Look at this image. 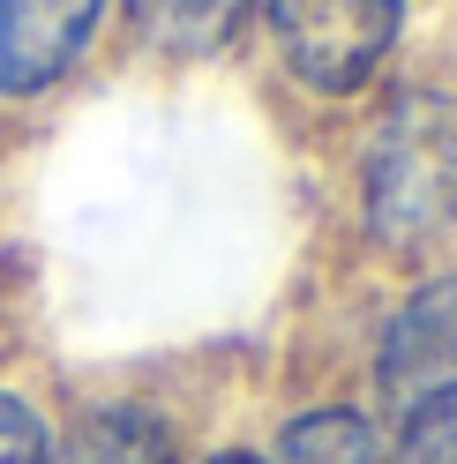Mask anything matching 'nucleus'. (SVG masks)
Returning <instances> with one entry per match:
<instances>
[{"instance_id": "nucleus-1", "label": "nucleus", "mask_w": 457, "mask_h": 464, "mask_svg": "<svg viewBox=\"0 0 457 464\" xmlns=\"http://www.w3.org/2000/svg\"><path fill=\"white\" fill-rule=\"evenodd\" d=\"M360 210L383 255H420L457 225V98L413 91L383 112L360 165Z\"/></svg>"}, {"instance_id": "nucleus-2", "label": "nucleus", "mask_w": 457, "mask_h": 464, "mask_svg": "<svg viewBox=\"0 0 457 464\" xmlns=\"http://www.w3.org/2000/svg\"><path fill=\"white\" fill-rule=\"evenodd\" d=\"M270 38L307 91L345 98L390 61L405 0H263Z\"/></svg>"}, {"instance_id": "nucleus-3", "label": "nucleus", "mask_w": 457, "mask_h": 464, "mask_svg": "<svg viewBox=\"0 0 457 464\" xmlns=\"http://www.w3.org/2000/svg\"><path fill=\"white\" fill-rule=\"evenodd\" d=\"M105 0H0V91H45L61 82L83 38L98 31Z\"/></svg>"}, {"instance_id": "nucleus-4", "label": "nucleus", "mask_w": 457, "mask_h": 464, "mask_svg": "<svg viewBox=\"0 0 457 464\" xmlns=\"http://www.w3.org/2000/svg\"><path fill=\"white\" fill-rule=\"evenodd\" d=\"M375 382L390 397H427L457 382V277H435L397 307V323L383 330V360H375Z\"/></svg>"}, {"instance_id": "nucleus-5", "label": "nucleus", "mask_w": 457, "mask_h": 464, "mask_svg": "<svg viewBox=\"0 0 457 464\" xmlns=\"http://www.w3.org/2000/svg\"><path fill=\"white\" fill-rule=\"evenodd\" d=\"M45 464H173V434L142 404H105V412H83L68 442L45 450Z\"/></svg>"}, {"instance_id": "nucleus-6", "label": "nucleus", "mask_w": 457, "mask_h": 464, "mask_svg": "<svg viewBox=\"0 0 457 464\" xmlns=\"http://www.w3.org/2000/svg\"><path fill=\"white\" fill-rule=\"evenodd\" d=\"M248 8L255 0H135V23H142V38H151L158 53L195 61V53H218L225 38H233Z\"/></svg>"}, {"instance_id": "nucleus-7", "label": "nucleus", "mask_w": 457, "mask_h": 464, "mask_svg": "<svg viewBox=\"0 0 457 464\" xmlns=\"http://www.w3.org/2000/svg\"><path fill=\"white\" fill-rule=\"evenodd\" d=\"M277 464H383L375 457V427L360 412H307L277 434Z\"/></svg>"}, {"instance_id": "nucleus-8", "label": "nucleus", "mask_w": 457, "mask_h": 464, "mask_svg": "<svg viewBox=\"0 0 457 464\" xmlns=\"http://www.w3.org/2000/svg\"><path fill=\"white\" fill-rule=\"evenodd\" d=\"M390 464H457V382L427 390L405 404V427H397Z\"/></svg>"}, {"instance_id": "nucleus-9", "label": "nucleus", "mask_w": 457, "mask_h": 464, "mask_svg": "<svg viewBox=\"0 0 457 464\" xmlns=\"http://www.w3.org/2000/svg\"><path fill=\"white\" fill-rule=\"evenodd\" d=\"M53 434L23 397H0V464H45Z\"/></svg>"}, {"instance_id": "nucleus-10", "label": "nucleus", "mask_w": 457, "mask_h": 464, "mask_svg": "<svg viewBox=\"0 0 457 464\" xmlns=\"http://www.w3.org/2000/svg\"><path fill=\"white\" fill-rule=\"evenodd\" d=\"M210 464H263V457H248V450H225V457H210Z\"/></svg>"}]
</instances>
